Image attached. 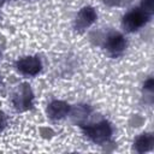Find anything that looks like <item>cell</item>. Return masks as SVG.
I'll return each instance as SVG.
<instances>
[{
	"label": "cell",
	"mask_w": 154,
	"mask_h": 154,
	"mask_svg": "<svg viewBox=\"0 0 154 154\" xmlns=\"http://www.w3.org/2000/svg\"><path fill=\"white\" fill-rule=\"evenodd\" d=\"M153 136L150 135V134H143L142 136H140L137 140H136V142H135V147H136V150L137 152H140V153H142V152H146V150H148V149H150L152 148V146H153Z\"/></svg>",
	"instance_id": "ba28073f"
},
{
	"label": "cell",
	"mask_w": 154,
	"mask_h": 154,
	"mask_svg": "<svg viewBox=\"0 0 154 154\" xmlns=\"http://www.w3.org/2000/svg\"><path fill=\"white\" fill-rule=\"evenodd\" d=\"M150 18V14H148L142 7L132 10L131 12L126 13L123 18V26L128 31H135L138 28H141L146 22Z\"/></svg>",
	"instance_id": "6da1fadb"
},
{
	"label": "cell",
	"mask_w": 154,
	"mask_h": 154,
	"mask_svg": "<svg viewBox=\"0 0 154 154\" xmlns=\"http://www.w3.org/2000/svg\"><path fill=\"white\" fill-rule=\"evenodd\" d=\"M106 48L108 52H111L112 54L117 55L119 53H122L126 46V41L124 38V36L119 32H112L111 35L107 36L106 38V43H105Z\"/></svg>",
	"instance_id": "5b68a950"
},
{
	"label": "cell",
	"mask_w": 154,
	"mask_h": 154,
	"mask_svg": "<svg viewBox=\"0 0 154 154\" xmlns=\"http://www.w3.org/2000/svg\"><path fill=\"white\" fill-rule=\"evenodd\" d=\"M69 105L66 102H63V101H53L48 108H47V113L51 118L53 119H59V118H63L64 116H66L69 113Z\"/></svg>",
	"instance_id": "52a82bcc"
},
{
	"label": "cell",
	"mask_w": 154,
	"mask_h": 154,
	"mask_svg": "<svg viewBox=\"0 0 154 154\" xmlns=\"http://www.w3.org/2000/svg\"><path fill=\"white\" fill-rule=\"evenodd\" d=\"M17 69L26 76H35L41 70V61L37 57H24L17 61Z\"/></svg>",
	"instance_id": "3957f363"
},
{
	"label": "cell",
	"mask_w": 154,
	"mask_h": 154,
	"mask_svg": "<svg viewBox=\"0 0 154 154\" xmlns=\"http://www.w3.org/2000/svg\"><path fill=\"white\" fill-rule=\"evenodd\" d=\"M152 84H153V79H149V81L146 83V88H148V89H152Z\"/></svg>",
	"instance_id": "9c48e42d"
},
{
	"label": "cell",
	"mask_w": 154,
	"mask_h": 154,
	"mask_svg": "<svg viewBox=\"0 0 154 154\" xmlns=\"http://www.w3.org/2000/svg\"><path fill=\"white\" fill-rule=\"evenodd\" d=\"M96 19V12L93 7H83L77 18H76V28L79 30H83L85 28H88L90 24H93Z\"/></svg>",
	"instance_id": "8992f818"
},
{
	"label": "cell",
	"mask_w": 154,
	"mask_h": 154,
	"mask_svg": "<svg viewBox=\"0 0 154 154\" xmlns=\"http://www.w3.org/2000/svg\"><path fill=\"white\" fill-rule=\"evenodd\" d=\"M31 100H32V94H31V89L28 84H23L13 96V103L20 111L30 108Z\"/></svg>",
	"instance_id": "277c9868"
},
{
	"label": "cell",
	"mask_w": 154,
	"mask_h": 154,
	"mask_svg": "<svg viewBox=\"0 0 154 154\" xmlns=\"http://www.w3.org/2000/svg\"><path fill=\"white\" fill-rule=\"evenodd\" d=\"M84 131H85L87 136L96 143L106 142L111 137V134H112L111 125L106 120L94 124V125H90V126H87L84 129Z\"/></svg>",
	"instance_id": "7a4b0ae2"
},
{
	"label": "cell",
	"mask_w": 154,
	"mask_h": 154,
	"mask_svg": "<svg viewBox=\"0 0 154 154\" xmlns=\"http://www.w3.org/2000/svg\"><path fill=\"white\" fill-rule=\"evenodd\" d=\"M2 118H4V117H2V113H1V112H0V124H1V123H2Z\"/></svg>",
	"instance_id": "30bf717a"
}]
</instances>
